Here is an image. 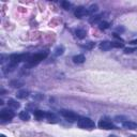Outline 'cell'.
I'll list each match as a JSON object with an SVG mask.
<instances>
[{
  "mask_svg": "<svg viewBox=\"0 0 137 137\" xmlns=\"http://www.w3.org/2000/svg\"><path fill=\"white\" fill-rule=\"evenodd\" d=\"M31 56L29 54H22V55H17V54H13L10 56V61L11 63H14L16 64L18 62H22V61H28L30 60Z\"/></svg>",
  "mask_w": 137,
  "mask_h": 137,
  "instance_id": "cell-1",
  "label": "cell"
},
{
  "mask_svg": "<svg viewBox=\"0 0 137 137\" xmlns=\"http://www.w3.org/2000/svg\"><path fill=\"white\" fill-rule=\"evenodd\" d=\"M48 55V51H44V52H39V54H35L33 56H31L30 60H29V64L30 65H35L38 64L39 62H41L42 60H44L45 58Z\"/></svg>",
  "mask_w": 137,
  "mask_h": 137,
  "instance_id": "cell-2",
  "label": "cell"
},
{
  "mask_svg": "<svg viewBox=\"0 0 137 137\" xmlns=\"http://www.w3.org/2000/svg\"><path fill=\"white\" fill-rule=\"evenodd\" d=\"M78 126L81 127V129H93L95 126V124L91 119L83 117L78 119Z\"/></svg>",
  "mask_w": 137,
  "mask_h": 137,
  "instance_id": "cell-3",
  "label": "cell"
},
{
  "mask_svg": "<svg viewBox=\"0 0 137 137\" xmlns=\"http://www.w3.org/2000/svg\"><path fill=\"white\" fill-rule=\"evenodd\" d=\"M14 113L12 111V109H9V108H4L1 110L0 113V119L4 120V121H8V120H11L14 118Z\"/></svg>",
  "mask_w": 137,
  "mask_h": 137,
  "instance_id": "cell-4",
  "label": "cell"
},
{
  "mask_svg": "<svg viewBox=\"0 0 137 137\" xmlns=\"http://www.w3.org/2000/svg\"><path fill=\"white\" fill-rule=\"evenodd\" d=\"M60 114L63 116V117L65 118L68 121H70V122H74V121H76L78 119V117H77L76 114H74L73 111H70V110H61Z\"/></svg>",
  "mask_w": 137,
  "mask_h": 137,
  "instance_id": "cell-5",
  "label": "cell"
},
{
  "mask_svg": "<svg viewBox=\"0 0 137 137\" xmlns=\"http://www.w3.org/2000/svg\"><path fill=\"white\" fill-rule=\"evenodd\" d=\"M99 127L100 129H104V130H111L115 129V125L113 124V122L106 119H101L99 122Z\"/></svg>",
  "mask_w": 137,
  "mask_h": 137,
  "instance_id": "cell-6",
  "label": "cell"
},
{
  "mask_svg": "<svg viewBox=\"0 0 137 137\" xmlns=\"http://www.w3.org/2000/svg\"><path fill=\"white\" fill-rule=\"evenodd\" d=\"M74 14H75V16H76V17L81 18V17L85 16V15H88V10L85 9L84 6H78V8H76Z\"/></svg>",
  "mask_w": 137,
  "mask_h": 137,
  "instance_id": "cell-7",
  "label": "cell"
},
{
  "mask_svg": "<svg viewBox=\"0 0 137 137\" xmlns=\"http://www.w3.org/2000/svg\"><path fill=\"white\" fill-rule=\"evenodd\" d=\"M111 47H113L111 42H108V41H104V42L100 43V48H101L102 51H109Z\"/></svg>",
  "mask_w": 137,
  "mask_h": 137,
  "instance_id": "cell-8",
  "label": "cell"
},
{
  "mask_svg": "<svg viewBox=\"0 0 137 137\" xmlns=\"http://www.w3.org/2000/svg\"><path fill=\"white\" fill-rule=\"evenodd\" d=\"M123 126L129 130H136L137 129V124L135 122H132V121H124V122H123Z\"/></svg>",
  "mask_w": 137,
  "mask_h": 137,
  "instance_id": "cell-9",
  "label": "cell"
},
{
  "mask_svg": "<svg viewBox=\"0 0 137 137\" xmlns=\"http://www.w3.org/2000/svg\"><path fill=\"white\" fill-rule=\"evenodd\" d=\"M29 97V91L28 90H20L17 92V97L18 99H26Z\"/></svg>",
  "mask_w": 137,
  "mask_h": 137,
  "instance_id": "cell-10",
  "label": "cell"
},
{
  "mask_svg": "<svg viewBox=\"0 0 137 137\" xmlns=\"http://www.w3.org/2000/svg\"><path fill=\"white\" fill-rule=\"evenodd\" d=\"M85 56L84 55H77V56H74L73 57V61L75 63H83L85 61Z\"/></svg>",
  "mask_w": 137,
  "mask_h": 137,
  "instance_id": "cell-11",
  "label": "cell"
},
{
  "mask_svg": "<svg viewBox=\"0 0 137 137\" xmlns=\"http://www.w3.org/2000/svg\"><path fill=\"white\" fill-rule=\"evenodd\" d=\"M8 104H9V106L10 107H12V108H14V109H17V108H19L20 107V104L18 102L16 101H14V100H9L8 101Z\"/></svg>",
  "mask_w": 137,
  "mask_h": 137,
  "instance_id": "cell-12",
  "label": "cell"
},
{
  "mask_svg": "<svg viewBox=\"0 0 137 137\" xmlns=\"http://www.w3.org/2000/svg\"><path fill=\"white\" fill-rule=\"evenodd\" d=\"M19 118L22 120H24V121H27V120L30 119V115H29L28 111L24 110V111H22V113L19 114Z\"/></svg>",
  "mask_w": 137,
  "mask_h": 137,
  "instance_id": "cell-13",
  "label": "cell"
},
{
  "mask_svg": "<svg viewBox=\"0 0 137 137\" xmlns=\"http://www.w3.org/2000/svg\"><path fill=\"white\" fill-rule=\"evenodd\" d=\"M75 34H76V36L78 39H84L86 36V31L83 30V29H77V30L75 31Z\"/></svg>",
  "mask_w": 137,
  "mask_h": 137,
  "instance_id": "cell-14",
  "label": "cell"
},
{
  "mask_svg": "<svg viewBox=\"0 0 137 137\" xmlns=\"http://www.w3.org/2000/svg\"><path fill=\"white\" fill-rule=\"evenodd\" d=\"M33 114H34V116H35L38 119H41V118L46 117V114H45L44 111H42V110H34Z\"/></svg>",
  "mask_w": 137,
  "mask_h": 137,
  "instance_id": "cell-15",
  "label": "cell"
},
{
  "mask_svg": "<svg viewBox=\"0 0 137 137\" xmlns=\"http://www.w3.org/2000/svg\"><path fill=\"white\" fill-rule=\"evenodd\" d=\"M109 23L108 22H105V20H103V22H100V24H99V28L101 29V30H105V29H107V28H109Z\"/></svg>",
  "mask_w": 137,
  "mask_h": 137,
  "instance_id": "cell-16",
  "label": "cell"
},
{
  "mask_svg": "<svg viewBox=\"0 0 137 137\" xmlns=\"http://www.w3.org/2000/svg\"><path fill=\"white\" fill-rule=\"evenodd\" d=\"M54 51H55L54 54L56 55V56H60V55L63 54V51H64V48H63V46H58V47H56V48H55Z\"/></svg>",
  "mask_w": 137,
  "mask_h": 137,
  "instance_id": "cell-17",
  "label": "cell"
},
{
  "mask_svg": "<svg viewBox=\"0 0 137 137\" xmlns=\"http://www.w3.org/2000/svg\"><path fill=\"white\" fill-rule=\"evenodd\" d=\"M97 10H99V6H97V4H93V6H91L90 8L88 9V14H93V13L97 12Z\"/></svg>",
  "mask_w": 137,
  "mask_h": 137,
  "instance_id": "cell-18",
  "label": "cell"
},
{
  "mask_svg": "<svg viewBox=\"0 0 137 137\" xmlns=\"http://www.w3.org/2000/svg\"><path fill=\"white\" fill-rule=\"evenodd\" d=\"M46 118L48 119L49 121H52V122H56V120H57V118H56V116H55V114H52V113H47L46 114Z\"/></svg>",
  "mask_w": 137,
  "mask_h": 137,
  "instance_id": "cell-19",
  "label": "cell"
},
{
  "mask_svg": "<svg viewBox=\"0 0 137 137\" xmlns=\"http://www.w3.org/2000/svg\"><path fill=\"white\" fill-rule=\"evenodd\" d=\"M101 17H102V15H95V16H92V17H91L89 22H90L91 24H95V23H97L100 19H101Z\"/></svg>",
  "mask_w": 137,
  "mask_h": 137,
  "instance_id": "cell-20",
  "label": "cell"
},
{
  "mask_svg": "<svg viewBox=\"0 0 137 137\" xmlns=\"http://www.w3.org/2000/svg\"><path fill=\"white\" fill-rule=\"evenodd\" d=\"M61 6H62V8L64 10H70V8H71V3L68 1H62L61 2Z\"/></svg>",
  "mask_w": 137,
  "mask_h": 137,
  "instance_id": "cell-21",
  "label": "cell"
},
{
  "mask_svg": "<svg viewBox=\"0 0 137 137\" xmlns=\"http://www.w3.org/2000/svg\"><path fill=\"white\" fill-rule=\"evenodd\" d=\"M11 86L14 87V88H18V87H22L23 86V83H20V81H11Z\"/></svg>",
  "mask_w": 137,
  "mask_h": 137,
  "instance_id": "cell-22",
  "label": "cell"
},
{
  "mask_svg": "<svg viewBox=\"0 0 137 137\" xmlns=\"http://www.w3.org/2000/svg\"><path fill=\"white\" fill-rule=\"evenodd\" d=\"M111 45H113V47H118V48H122L123 46H124V44L123 43H120V42H111Z\"/></svg>",
  "mask_w": 137,
  "mask_h": 137,
  "instance_id": "cell-23",
  "label": "cell"
},
{
  "mask_svg": "<svg viewBox=\"0 0 137 137\" xmlns=\"http://www.w3.org/2000/svg\"><path fill=\"white\" fill-rule=\"evenodd\" d=\"M94 45L95 44L93 42H89L87 45H84V47H85V48H88V49H91L92 47H94Z\"/></svg>",
  "mask_w": 137,
  "mask_h": 137,
  "instance_id": "cell-24",
  "label": "cell"
},
{
  "mask_svg": "<svg viewBox=\"0 0 137 137\" xmlns=\"http://www.w3.org/2000/svg\"><path fill=\"white\" fill-rule=\"evenodd\" d=\"M135 49H132V48H125L124 49V52L125 54H130V52H132V51H134Z\"/></svg>",
  "mask_w": 137,
  "mask_h": 137,
  "instance_id": "cell-25",
  "label": "cell"
},
{
  "mask_svg": "<svg viewBox=\"0 0 137 137\" xmlns=\"http://www.w3.org/2000/svg\"><path fill=\"white\" fill-rule=\"evenodd\" d=\"M130 44H132V45H136V44H137V39H136V40L131 41V42H130Z\"/></svg>",
  "mask_w": 137,
  "mask_h": 137,
  "instance_id": "cell-26",
  "label": "cell"
},
{
  "mask_svg": "<svg viewBox=\"0 0 137 137\" xmlns=\"http://www.w3.org/2000/svg\"><path fill=\"white\" fill-rule=\"evenodd\" d=\"M114 36H115V38H117V39H119L120 41H122V40H121V38H120V35H118L117 33H114Z\"/></svg>",
  "mask_w": 137,
  "mask_h": 137,
  "instance_id": "cell-27",
  "label": "cell"
},
{
  "mask_svg": "<svg viewBox=\"0 0 137 137\" xmlns=\"http://www.w3.org/2000/svg\"><path fill=\"white\" fill-rule=\"evenodd\" d=\"M0 137H6V136H4V135H1V136H0Z\"/></svg>",
  "mask_w": 137,
  "mask_h": 137,
  "instance_id": "cell-28",
  "label": "cell"
},
{
  "mask_svg": "<svg viewBox=\"0 0 137 137\" xmlns=\"http://www.w3.org/2000/svg\"><path fill=\"white\" fill-rule=\"evenodd\" d=\"M132 137H137V136H132Z\"/></svg>",
  "mask_w": 137,
  "mask_h": 137,
  "instance_id": "cell-29",
  "label": "cell"
}]
</instances>
